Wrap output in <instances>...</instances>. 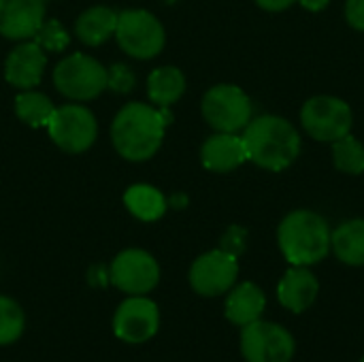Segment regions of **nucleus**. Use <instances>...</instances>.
<instances>
[{
    "mask_svg": "<svg viewBox=\"0 0 364 362\" xmlns=\"http://www.w3.org/2000/svg\"><path fill=\"white\" fill-rule=\"evenodd\" d=\"M173 122L168 107L154 109L143 102L126 105L113 119L111 139L119 156L130 162L149 160L162 145L164 130Z\"/></svg>",
    "mask_w": 364,
    "mask_h": 362,
    "instance_id": "obj_1",
    "label": "nucleus"
},
{
    "mask_svg": "<svg viewBox=\"0 0 364 362\" xmlns=\"http://www.w3.org/2000/svg\"><path fill=\"white\" fill-rule=\"evenodd\" d=\"M243 143L247 149V160L269 171L288 169L301 151V137L296 128L277 115L252 119L245 126Z\"/></svg>",
    "mask_w": 364,
    "mask_h": 362,
    "instance_id": "obj_2",
    "label": "nucleus"
},
{
    "mask_svg": "<svg viewBox=\"0 0 364 362\" xmlns=\"http://www.w3.org/2000/svg\"><path fill=\"white\" fill-rule=\"evenodd\" d=\"M331 239L326 220L307 209L286 215L277 230L279 250L292 267H311L324 260L331 252Z\"/></svg>",
    "mask_w": 364,
    "mask_h": 362,
    "instance_id": "obj_3",
    "label": "nucleus"
},
{
    "mask_svg": "<svg viewBox=\"0 0 364 362\" xmlns=\"http://www.w3.org/2000/svg\"><path fill=\"white\" fill-rule=\"evenodd\" d=\"M53 83L70 100H92L107 90V68L92 55L73 53L55 66Z\"/></svg>",
    "mask_w": 364,
    "mask_h": 362,
    "instance_id": "obj_4",
    "label": "nucleus"
},
{
    "mask_svg": "<svg viewBox=\"0 0 364 362\" xmlns=\"http://www.w3.org/2000/svg\"><path fill=\"white\" fill-rule=\"evenodd\" d=\"M115 38L128 55L136 60H149L156 58L164 47V28L149 11L130 9L117 15Z\"/></svg>",
    "mask_w": 364,
    "mask_h": 362,
    "instance_id": "obj_5",
    "label": "nucleus"
},
{
    "mask_svg": "<svg viewBox=\"0 0 364 362\" xmlns=\"http://www.w3.org/2000/svg\"><path fill=\"white\" fill-rule=\"evenodd\" d=\"M239 346L245 362H290L296 352L292 333L286 326L267 320L243 326Z\"/></svg>",
    "mask_w": 364,
    "mask_h": 362,
    "instance_id": "obj_6",
    "label": "nucleus"
},
{
    "mask_svg": "<svg viewBox=\"0 0 364 362\" xmlns=\"http://www.w3.org/2000/svg\"><path fill=\"white\" fill-rule=\"evenodd\" d=\"M203 115L218 132H239L252 122V102L237 85H215L203 98Z\"/></svg>",
    "mask_w": 364,
    "mask_h": 362,
    "instance_id": "obj_7",
    "label": "nucleus"
},
{
    "mask_svg": "<svg viewBox=\"0 0 364 362\" xmlns=\"http://www.w3.org/2000/svg\"><path fill=\"white\" fill-rule=\"evenodd\" d=\"M352 109L346 100L335 96L309 98L301 111L303 128L318 141L335 143L352 130Z\"/></svg>",
    "mask_w": 364,
    "mask_h": 362,
    "instance_id": "obj_8",
    "label": "nucleus"
},
{
    "mask_svg": "<svg viewBox=\"0 0 364 362\" xmlns=\"http://www.w3.org/2000/svg\"><path fill=\"white\" fill-rule=\"evenodd\" d=\"M47 130L51 141L68 154H81L90 149L98 137L96 117L81 105H64L55 109Z\"/></svg>",
    "mask_w": 364,
    "mask_h": 362,
    "instance_id": "obj_9",
    "label": "nucleus"
},
{
    "mask_svg": "<svg viewBox=\"0 0 364 362\" xmlns=\"http://www.w3.org/2000/svg\"><path fill=\"white\" fill-rule=\"evenodd\" d=\"M111 284L126 292L128 297L149 294L160 282L158 260L145 250H124L119 252L109 267Z\"/></svg>",
    "mask_w": 364,
    "mask_h": 362,
    "instance_id": "obj_10",
    "label": "nucleus"
},
{
    "mask_svg": "<svg viewBox=\"0 0 364 362\" xmlns=\"http://www.w3.org/2000/svg\"><path fill=\"white\" fill-rule=\"evenodd\" d=\"M160 331V309L158 305L141 297H128L119 303L113 314V335L124 344H145L154 339Z\"/></svg>",
    "mask_w": 364,
    "mask_h": 362,
    "instance_id": "obj_11",
    "label": "nucleus"
},
{
    "mask_svg": "<svg viewBox=\"0 0 364 362\" xmlns=\"http://www.w3.org/2000/svg\"><path fill=\"white\" fill-rule=\"evenodd\" d=\"M239 277L237 256L224 250H211L198 256L190 267V286L200 297H222L226 294Z\"/></svg>",
    "mask_w": 364,
    "mask_h": 362,
    "instance_id": "obj_12",
    "label": "nucleus"
},
{
    "mask_svg": "<svg viewBox=\"0 0 364 362\" xmlns=\"http://www.w3.org/2000/svg\"><path fill=\"white\" fill-rule=\"evenodd\" d=\"M45 21V0H0V34L28 41Z\"/></svg>",
    "mask_w": 364,
    "mask_h": 362,
    "instance_id": "obj_13",
    "label": "nucleus"
},
{
    "mask_svg": "<svg viewBox=\"0 0 364 362\" xmlns=\"http://www.w3.org/2000/svg\"><path fill=\"white\" fill-rule=\"evenodd\" d=\"M45 66H47V55L43 47L36 45L34 41H23L9 53L4 62V77L13 87L32 90L41 83Z\"/></svg>",
    "mask_w": 364,
    "mask_h": 362,
    "instance_id": "obj_14",
    "label": "nucleus"
},
{
    "mask_svg": "<svg viewBox=\"0 0 364 362\" xmlns=\"http://www.w3.org/2000/svg\"><path fill=\"white\" fill-rule=\"evenodd\" d=\"M320 292L318 277L307 269V267H292L286 271L277 286V299L279 303L292 312V314H303L307 312Z\"/></svg>",
    "mask_w": 364,
    "mask_h": 362,
    "instance_id": "obj_15",
    "label": "nucleus"
},
{
    "mask_svg": "<svg viewBox=\"0 0 364 362\" xmlns=\"http://www.w3.org/2000/svg\"><path fill=\"white\" fill-rule=\"evenodd\" d=\"M200 160L209 171L228 173L247 160V149L243 137L237 132H218L209 137L200 149Z\"/></svg>",
    "mask_w": 364,
    "mask_h": 362,
    "instance_id": "obj_16",
    "label": "nucleus"
},
{
    "mask_svg": "<svg viewBox=\"0 0 364 362\" xmlns=\"http://www.w3.org/2000/svg\"><path fill=\"white\" fill-rule=\"evenodd\" d=\"M264 307H267L264 292L256 284L243 282L228 290V297L224 303V314H226L228 322L243 329V326L260 320L264 314Z\"/></svg>",
    "mask_w": 364,
    "mask_h": 362,
    "instance_id": "obj_17",
    "label": "nucleus"
},
{
    "mask_svg": "<svg viewBox=\"0 0 364 362\" xmlns=\"http://www.w3.org/2000/svg\"><path fill=\"white\" fill-rule=\"evenodd\" d=\"M117 28V13L109 6H92L83 11L75 23V32L81 43L90 47L102 45L107 38L115 34Z\"/></svg>",
    "mask_w": 364,
    "mask_h": 362,
    "instance_id": "obj_18",
    "label": "nucleus"
},
{
    "mask_svg": "<svg viewBox=\"0 0 364 362\" xmlns=\"http://www.w3.org/2000/svg\"><path fill=\"white\" fill-rule=\"evenodd\" d=\"M335 256L350 267H364V220L343 222L331 239Z\"/></svg>",
    "mask_w": 364,
    "mask_h": 362,
    "instance_id": "obj_19",
    "label": "nucleus"
},
{
    "mask_svg": "<svg viewBox=\"0 0 364 362\" xmlns=\"http://www.w3.org/2000/svg\"><path fill=\"white\" fill-rule=\"evenodd\" d=\"M186 92V77L177 66H160L147 79V94L158 107H171Z\"/></svg>",
    "mask_w": 364,
    "mask_h": 362,
    "instance_id": "obj_20",
    "label": "nucleus"
},
{
    "mask_svg": "<svg viewBox=\"0 0 364 362\" xmlns=\"http://www.w3.org/2000/svg\"><path fill=\"white\" fill-rule=\"evenodd\" d=\"M124 203H126L128 211L143 222L160 220L166 211V198L162 196V192L147 183H136V186L128 188Z\"/></svg>",
    "mask_w": 364,
    "mask_h": 362,
    "instance_id": "obj_21",
    "label": "nucleus"
},
{
    "mask_svg": "<svg viewBox=\"0 0 364 362\" xmlns=\"http://www.w3.org/2000/svg\"><path fill=\"white\" fill-rule=\"evenodd\" d=\"M55 107L51 105V100L41 94V92H32V90H23L21 94H17L15 98V113L17 117L32 126V128H41L47 126L51 115H53Z\"/></svg>",
    "mask_w": 364,
    "mask_h": 362,
    "instance_id": "obj_22",
    "label": "nucleus"
},
{
    "mask_svg": "<svg viewBox=\"0 0 364 362\" xmlns=\"http://www.w3.org/2000/svg\"><path fill=\"white\" fill-rule=\"evenodd\" d=\"M333 160L341 173L360 175L364 173V145L352 134H346L333 143Z\"/></svg>",
    "mask_w": 364,
    "mask_h": 362,
    "instance_id": "obj_23",
    "label": "nucleus"
},
{
    "mask_svg": "<svg viewBox=\"0 0 364 362\" xmlns=\"http://www.w3.org/2000/svg\"><path fill=\"white\" fill-rule=\"evenodd\" d=\"M26 329V314L17 301L0 294V346L15 344Z\"/></svg>",
    "mask_w": 364,
    "mask_h": 362,
    "instance_id": "obj_24",
    "label": "nucleus"
},
{
    "mask_svg": "<svg viewBox=\"0 0 364 362\" xmlns=\"http://www.w3.org/2000/svg\"><path fill=\"white\" fill-rule=\"evenodd\" d=\"M68 32L64 30V26L58 19H47L41 23V28L34 34V43L41 45L43 49L49 51H64L68 45Z\"/></svg>",
    "mask_w": 364,
    "mask_h": 362,
    "instance_id": "obj_25",
    "label": "nucleus"
},
{
    "mask_svg": "<svg viewBox=\"0 0 364 362\" xmlns=\"http://www.w3.org/2000/svg\"><path fill=\"white\" fill-rule=\"evenodd\" d=\"M136 83V77L128 64H113L107 70V87L117 94H128Z\"/></svg>",
    "mask_w": 364,
    "mask_h": 362,
    "instance_id": "obj_26",
    "label": "nucleus"
},
{
    "mask_svg": "<svg viewBox=\"0 0 364 362\" xmlns=\"http://www.w3.org/2000/svg\"><path fill=\"white\" fill-rule=\"evenodd\" d=\"M245 239H247V233L243 228H239V226H232L226 233V237L222 239V247L220 250H224V252H228L232 256H239L245 250Z\"/></svg>",
    "mask_w": 364,
    "mask_h": 362,
    "instance_id": "obj_27",
    "label": "nucleus"
},
{
    "mask_svg": "<svg viewBox=\"0 0 364 362\" xmlns=\"http://www.w3.org/2000/svg\"><path fill=\"white\" fill-rule=\"evenodd\" d=\"M346 17L356 30H364V0H348Z\"/></svg>",
    "mask_w": 364,
    "mask_h": 362,
    "instance_id": "obj_28",
    "label": "nucleus"
},
{
    "mask_svg": "<svg viewBox=\"0 0 364 362\" xmlns=\"http://www.w3.org/2000/svg\"><path fill=\"white\" fill-rule=\"evenodd\" d=\"M256 2L267 11H284V9L292 6L296 0H256Z\"/></svg>",
    "mask_w": 364,
    "mask_h": 362,
    "instance_id": "obj_29",
    "label": "nucleus"
},
{
    "mask_svg": "<svg viewBox=\"0 0 364 362\" xmlns=\"http://www.w3.org/2000/svg\"><path fill=\"white\" fill-rule=\"evenodd\" d=\"M90 282H92V286H107V282H111L109 271H105L100 267H94L90 271Z\"/></svg>",
    "mask_w": 364,
    "mask_h": 362,
    "instance_id": "obj_30",
    "label": "nucleus"
},
{
    "mask_svg": "<svg viewBox=\"0 0 364 362\" xmlns=\"http://www.w3.org/2000/svg\"><path fill=\"white\" fill-rule=\"evenodd\" d=\"M307 11H322L328 6V0H299Z\"/></svg>",
    "mask_w": 364,
    "mask_h": 362,
    "instance_id": "obj_31",
    "label": "nucleus"
},
{
    "mask_svg": "<svg viewBox=\"0 0 364 362\" xmlns=\"http://www.w3.org/2000/svg\"><path fill=\"white\" fill-rule=\"evenodd\" d=\"M360 362H364V356H363V358H360Z\"/></svg>",
    "mask_w": 364,
    "mask_h": 362,
    "instance_id": "obj_32",
    "label": "nucleus"
}]
</instances>
